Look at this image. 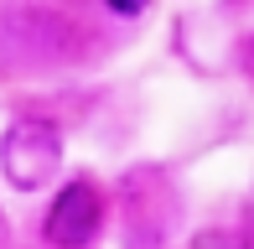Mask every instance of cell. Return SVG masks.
Returning a JSON list of instances; mask_svg holds the SVG:
<instances>
[{
	"mask_svg": "<svg viewBox=\"0 0 254 249\" xmlns=\"http://www.w3.org/2000/svg\"><path fill=\"white\" fill-rule=\"evenodd\" d=\"M0 172L16 192H42L63 172V135L47 120H16L0 135Z\"/></svg>",
	"mask_w": 254,
	"mask_h": 249,
	"instance_id": "1",
	"label": "cell"
},
{
	"mask_svg": "<svg viewBox=\"0 0 254 249\" xmlns=\"http://www.w3.org/2000/svg\"><path fill=\"white\" fill-rule=\"evenodd\" d=\"M73 47V21L52 5H5L0 10V58H16L26 67L57 62Z\"/></svg>",
	"mask_w": 254,
	"mask_h": 249,
	"instance_id": "2",
	"label": "cell"
},
{
	"mask_svg": "<svg viewBox=\"0 0 254 249\" xmlns=\"http://www.w3.org/2000/svg\"><path fill=\"white\" fill-rule=\"evenodd\" d=\"M99 229H104V192L88 177H73L42 218V239L52 249H88L99 239Z\"/></svg>",
	"mask_w": 254,
	"mask_h": 249,
	"instance_id": "3",
	"label": "cell"
},
{
	"mask_svg": "<svg viewBox=\"0 0 254 249\" xmlns=\"http://www.w3.org/2000/svg\"><path fill=\"white\" fill-rule=\"evenodd\" d=\"M187 249H254L244 229H197Z\"/></svg>",
	"mask_w": 254,
	"mask_h": 249,
	"instance_id": "4",
	"label": "cell"
},
{
	"mask_svg": "<svg viewBox=\"0 0 254 249\" xmlns=\"http://www.w3.org/2000/svg\"><path fill=\"white\" fill-rule=\"evenodd\" d=\"M104 5H109L114 16H145V5H151V0H104Z\"/></svg>",
	"mask_w": 254,
	"mask_h": 249,
	"instance_id": "5",
	"label": "cell"
},
{
	"mask_svg": "<svg viewBox=\"0 0 254 249\" xmlns=\"http://www.w3.org/2000/svg\"><path fill=\"white\" fill-rule=\"evenodd\" d=\"M244 234H249V244H254V192H249V208H244Z\"/></svg>",
	"mask_w": 254,
	"mask_h": 249,
	"instance_id": "6",
	"label": "cell"
}]
</instances>
